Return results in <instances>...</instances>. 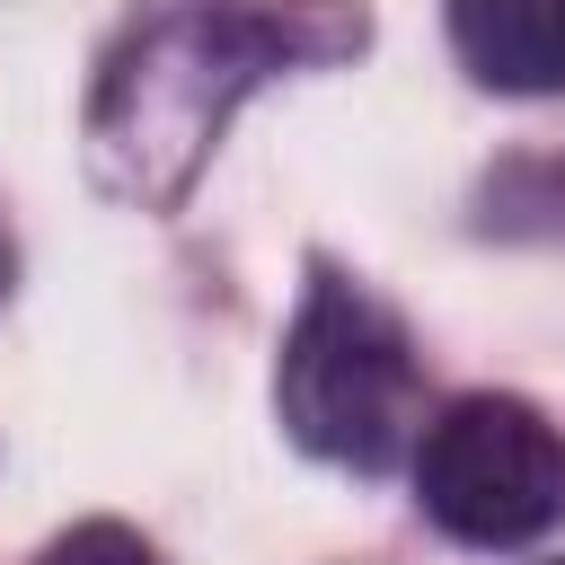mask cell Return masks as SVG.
Wrapping results in <instances>:
<instances>
[{"label": "cell", "mask_w": 565, "mask_h": 565, "mask_svg": "<svg viewBox=\"0 0 565 565\" xmlns=\"http://www.w3.org/2000/svg\"><path fill=\"white\" fill-rule=\"evenodd\" d=\"M0 291H9V247H0Z\"/></svg>", "instance_id": "cell-6"}, {"label": "cell", "mask_w": 565, "mask_h": 565, "mask_svg": "<svg viewBox=\"0 0 565 565\" xmlns=\"http://www.w3.org/2000/svg\"><path fill=\"white\" fill-rule=\"evenodd\" d=\"M362 44V18L327 9V0H282V9H238V0H177L159 9L97 79L88 97V177L141 212H168L221 124L238 115V97L300 62V53H344Z\"/></svg>", "instance_id": "cell-1"}, {"label": "cell", "mask_w": 565, "mask_h": 565, "mask_svg": "<svg viewBox=\"0 0 565 565\" xmlns=\"http://www.w3.org/2000/svg\"><path fill=\"white\" fill-rule=\"evenodd\" d=\"M274 415L309 459L388 468L415 441V344H406L397 309L380 291H362L353 274L318 265L291 309V335H282Z\"/></svg>", "instance_id": "cell-2"}, {"label": "cell", "mask_w": 565, "mask_h": 565, "mask_svg": "<svg viewBox=\"0 0 565 565\" xmlns=\"http://www.w3.org/2000/svg\"><path fill=\"white\" fill-rule=\"evenodd\" d=\"M415 503L468 547H521L565 521V433L530 397H450L415 441Z\"/></svg>", "instance_id": "cell-3"}, {"label": "cell", "mask_w": 565, "mask_h": 565, "mask_svg": "<svg viewBox=\"0 0 565 565\" xmlns=\"http://www.w3.org/2000/svg\"><path fill=\"white\" fill-rule=\"evenodd\" d=\"M450 44L503 97L565 88V0H450Z\"/></svg>", "instance_id": "cell-4"}, {"label": "cell", "mask_w": 565, "mask_h": 565, "mask_svg": "<svg viewBox=\"0 0 565 565\" xmlns=\"http://www.w3.org/2000/svg\"><path fill=\"white\" fill-rule=\"evenodd\" d=\"M44 565H159V556H150L124 521H79L71 539H53V547H44Z\"/></svg>", "instance_id": "cell-5"}]
</instances>
